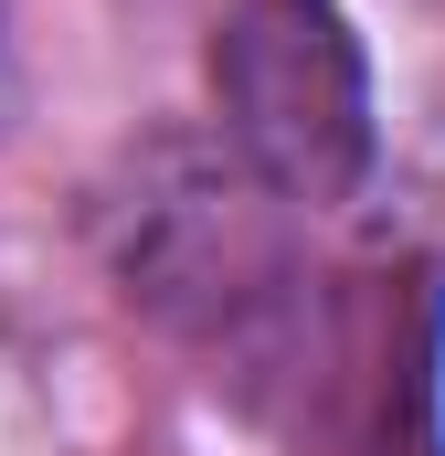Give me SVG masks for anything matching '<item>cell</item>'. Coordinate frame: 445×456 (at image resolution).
<instances>
[{"instance_id": "6da1fadb", "label": "cell", "mask_w": 445, "mask_h": 456, "mask_svg": "<svg viewBox=\"0 0 445 456\" xmlns=\"http://www.w3.org/2000/svg\"><path fill=\"white\" fill-rule=\"evenodd\" d=\"M213 117L276 202H350L371 181V64L329 0H244L213 32Z\"/></svg>"}, {"instance_id": "7a4b0ae2", "label": "cell", "mask_w": 445, "mask_h": 456, "mask_svg": "<svg viewBox=\"0 0 445 456\" xmlns=\"http://www.w3.org/2000/svg\"><path fill=\"white\" fill-rule=\"evenodd\" d=\"M265 181L233 159V170H202L191 149H159V181L127 202L138 233L117 244L127 265V297L170 308V319H244L255 297H276V233H265Z\"/></svg>"}]
</instances>
